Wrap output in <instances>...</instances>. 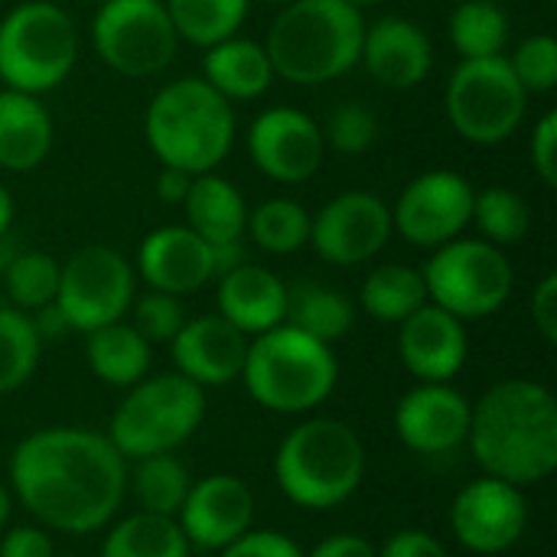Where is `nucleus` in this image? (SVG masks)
Wrapping results in <instances>:
<instances>
[{
	"label": "nucleus",
	"instance_id": "nucleus-1",
	"mask_svg": "<svg viewBox=\"0 0 557 557\" xmlns=\"http://www.w3.org/2000/svg\"><path fill=\"white\" fill-rule=\"evenodd\" d=\"M10 486L46 529L88 535L104 529L127 493V457L95 431L46 428L10 457Z\"/></svg>",
	"mask_w": 557,
	"mask_h": 557
},
{
	"label": "nucleus",
	"instance_id": "nucleus-2",
	"mask_svg": "<svg viewBox=\"0 0 557 557\" xmlns=\"http://www.w3.org/2000/svg\"><path fill=\"white\" fill-rule=\"evenodd\" d=\"M470 450L486 476L512 486L545 483L557 470V401L532 379L493 385L470 414Z\"/></svg>",
	"mask_w": 557,
	"mask_h": 557
},
{
	"label": "nucleus",
	"instance_id": "nucleus-3",
	"mask_svg": "<svg viewBox=\"0 0 557 557\" xmlns=\"http://www.w3.org/2000/svg\"><path fill=\"white\" fill-rule=\"evenodd\" d=\"M366 36L362 10L343 0H294L274 16L264 52L274 78L323 85L359 65Z\"/></svg>",
	"mask_w": 557,
	"mask_h": 557
},
{
	"label": "nucleus",
	"instance_id": "nucleus-4",
	"mask_svg": "<svg viewBox=\"0 0 557 557\" xmlns=\"http://www.w3.org/2000/svg\"><path fill=\"white\" fill-rule=\"evenodd\" d=\"M144 134L163 166L189 176L212 173L232 150V104L206 78H176L163 85L144 117Z\"/></svg>",
	"mask_w": 557,
	"mask_h": 557
},
{
	"label": "nucleus",
	"instance_id": "nucleus-5",
	"mask_svg": "<svg viewBox=\"0 0 557 557\" xmlns=\"http://www.w3.org/2000/svg\"><path fill=\"white\" fill-rule=\"evenodd\" d=\"M274 476L294 506L336 509L362 486L366 447L349 424L336 418H313L281 441Z\"/></svg>",
	"mask_w": 557,
	"mask_h": 557
},
{
	"label": "nucleus",
	"instance_id": "nucleus-6",
	"mask_svg": "<svg viewBox=\"0 0 557 557\" xmlns=\"http://www.w3.org/2000/svg\"><path fill=\"white\" fill-rule=\"evenodd\" d=\"M242 379L261 408L277 414H304L333 395L339 366L326 343L281 323L248 343Z\"/></svg>",
	"mask_w": 557,
	"mask_h": 557
},
{
	"label": "nucleus",
	"instance_id": "nucleus-7",
	"mask_svg": "<svg viewBox=\"0 0 557 557\" xmlns=\"http://www.w3.org/2000/svg\"><path fill=\"white\" fill-rule=\"evenodd\" d=\"M78 55V29L52 0L16 3L0 20V82L42 95L65 82Z\"/></svg>",
	"mask_w": 557,
	"mask_h": 557
},
{
	"label": "nucleus",
	"instance_id": "nucleus-8",
	"mask_svg": "<svg viewBox=\"0 0 557 557\" xmlns=\"http://www.w3.org/2000/svg\"><path fill=\"white\" fill-rule=\"evenodd\" d=\"M206 418V392L180 372L140 379L111 418L108 441L121 457L173 454Z\"/></svg>",
	"mask_w": 557,
	"mask_h": 557
},
{
	"label": "nucleus",
	"instance_id": "nucleus-9",
	"mask_svg": "<svg viewBox=\"0 0 557 557\" xmlns=\"http://www.w3.org/2000/svg\"><path fill=\"white\" fill-rule=\"evenodd\" d=\"M529 91L519 85L506 55L463 59L444 91V108L454 131L480 147L503 144L525 117Z\"/></svg>",
	"mask_w": 557,
	"mask_h": 557
},
{
	"label": "nucleus",
	"instance_id": "nucleus-10",
	"mask_svg": "<svg viewBox=\"0 0 557 557\" xmlns=\"http://www.w3.org/2000/svg\"><path fill=\"white\" fill-rule=\"evenodd\" d=\"M421 274L428 297L457 320L493 317L516 284L506 251L483 238H454L441 245Z\"/></svg>",
	"mask_w": 557,
	"mask_h": 557
},
{
	"label": "nucleus",
	"instance_id": "nucleus-11",
	"mask_svg": "<svg viewBox=\"0 0 557 557\" xmlns=\"http://www.w3.org/2000/svg\"><path fill=\"white\" fill-rule=\"evenodd\" d=\"M91 42L111 72L147 78L173 62L180 36L163 0H104L91 23Z\"/></svg>",
	"mask_w": 557,
	"mask_h": 557
},
{
	"label": "nucleus",
	"instance_id": "nucleus-12",
	"mask_svg": "<svg viewBox=\"0 0 557 557\" xmlns=\"http://www.w3.org/2000/svg\"><path fill=\"white\" fill-rule=\"evenodd\" d=\"M55 304L69 320V330L91 333L117 323L134 304V268L131 261L104 245L78 248L59 268Z\"/></svg>",
	"mask_w": 557,
	"mask_h": 557
},
{
	"label": "nucleus",
	"instance_id": "nucleus-13",
	"mask_svg": "<svg viewBox=\"0 0 557 557\" xmlns=\"http://www.w3.org/2000/svg\"><path fill=\"white\" fill-rule=\"evenodd\" d=\"M473 196L470 180L454 170L421 173L392 206V228L418 248H441L470 225Z\"/></svg>",
	"mask_w": 557,
	"mask_h": 557
},
{
	"label": "nucleus",
	"instance_id": "nucleus-14",
	"mask_svg": "<svg viewBox=\"0 0 557 557\" xmlns=\"http://www.w3.org/2000/svg\"><path fill=\"white\" fill-rule=\"evenodd\" d=\"M392 232V209L375 193L349 189L310 215L307 245L336 268H356L372 261L388 245Z\"/></svg>",
	"mask_w": 557,
	"mask_h": 557
},
{
	"label": "nucleus",
	"instance_id": "nucleus-15",
	"mask_svg": "<svg viewBox=\"0 0 557 557\" xmlns=\"http://www.w3.org/2000/svg\"><path fill=\"white\" fill-rule=\"evenodd\" d=\"M450 525L457 542L476 555H499L512 548L529 525L522 486H512L496 476L467 483L454 499Z\"/></svg>",
	"mask_w": 557,
	"mask_h": 557
},
{
	"label": "nucleus",
	"instance_id": "nucleus-16",
	"mask_svg": "<svg viewBox=\"0 0 557 557\" xmlns=\"http://www.w3.org/2000/svg\"><path fill=\"white\" fill-rule=\"evenodd\" d=\"M323 127L297 108H268L248 131L255 166L274 183H304L323 166Z\"/></svg>",
	"mask_w": 557,
	"mask_h": 557
},
{
	"label": "nucleus",
	"instance_id": "nucleus-17",
	"mask_svg": "<svg viewBox=\"0 0 557 557\" xmlns=\"http://www.w3.org/2000/svg\"><path fill=\"white\" fill-rule=\"evenodd\" d=\"M255 496L245 480L232 473H212L189 486L183 509L176 512V525L186 542L202 552H222L235 539L251 529Z\"/></svg>",
	"mask_w": 557,
	"mask_h": 557
},
{
	"label": "nucleus",
	"instance_id": "nucleus-18",
	"mask_svg": "<svg viewBox=\"0 0 557 557\" xmlns=\"http://www.w3.org/2000/svg\"><path fill=\"white\" fill-rule=\"evenodd\" d=\"M473 405L447 382H421L395 408V434L414 454H450L470 434Z\"/></svg>",
	"mask_w": 557,
	"mask_h": 557
},
{
	"label": "nucleus",
	"instance_id": "nucleus-19",
	"mask_svg": "<svg viewBox=\"0 0 557 557\" xmlns=\"http://www.w3.org/2000/svg\"><path fill=\"white\" fill-rule=\"evenodd\" d=\"M137 271L150 290L186 297L212 281V251L189 225H163L140 242Z\"/></svg>",
	"mask_w": 557,
	"mask_h": 557
},
{
	"label": "nucleus",
	"instance_id": "nucleus-20",
	"mask_svg": "<svg viewBox=\"0 0 557 557\" xmlns=\"http://www.w3.org/2000/svg\"><path fill=\"white\" fill-rule=\"evenodd\" d=\"M170 346H173L176 372L196 382L199 388L228 385L242 379L245 356H248V336L219 313L186 320Z\"/></svg>",
	"mask_w": 557,
	"mask_h": 557
},
{
	"label": "nucleus",
	"instance_id": "nucleus-21",
	"mask_svg": "<svg viewBox=\"0 0 557 557\" xmlns=\"http://www.w3.org/2000/svg\"><path fill=\"white\" fill-rule=\"evenodd\" d=\"M467 349L463 320L437 304H424L408 320H401L398 356L405 369L421 382H450L463 369Z\"/></svg>",
	"mask_w": 557,
	"mask_h": 557
},
{
	"label": "nucleus",
	"instance_id": "nucleus-22",
	"mask_svg": "<svg viewBox=\"0 0 557 557\" xmlns=\"http://www.w3.org/2000/svg\"><path fill=\"white\" fill-rule=\"evenodd\" d=\"M359 62L382 88L405 91L428 78L434 65V46L414 20L385 16L375 26H366Z\"/></svg>",
	"mask_w": 557,
	"mask_h": 557
},
{
	"label": "nucleus",
	"instance_id": "nucleus-23",
	"mask_svg": "<svg viewBox=\"0 0 557 557\" xmlns=\"http://www.w3.org/2000/svg\"><path fill=\"white\" fill-rule=\"evenodd\" d=\"M284 307L287 284L261 264L245 261L219 277V317H225L245 336H261L281 326Z\"/></svg>",
	"mask_w": 557,
	"mask_h": 557
},
{
	"label": "nucleus",
	"instance_id": "nucleus-24",
	"mask_svg": "<svg viewBox=\"0 0 557 557\" xmlns=\"http://www.w3.org/2000/svg\"><path fill=\"white\" fill-rule=\"evenodd\" d=\"M52 147V117L36 95L0 91V166L26 173L46 160Z\"/></svg>",
	"mask_w": 557,
	"mask_h": 557
},
{
	"label": "nucleus",
	"instance_id": "nucleus-25",
	"mask_svg": "<svg viewBox=\"0 0 557 557\" xmlns=\"http://www.w3.org/2000/svg\"><path fill=\"white\" fill-rule=\"evenodd\" d=\"M202 78L225 98V101H251L261 98L271 82L274 69L261 42L228 36L206 49L202 59Z\"/></svg>",
	"mask_w": 557,
	"mask_h": 557
},
{
	"label": "nucleus",
	"instance_id": "nucleus-26",
	"mask_svg": "<svg viewBox=\"0 0 557 557\" xmlns=\"http://www.w3.org/2000/svg\"><path fill=\"white\" fill-rule=\"evenodd\" d=\"M186 225L209 245L235 242L245 235L248 206L245 196L215 173H199L189 183V193L183 199Z\"/></svg>",
	"mask_w": 557,
	"mask_h": 557
},
{
	"label": "nucleus",
	"instance_id": "nucleus-27",
	"mask_svg": "<svg viewBox=\"0 0 557 557\" xmlns=\"http://www.w3.org/2000/svg\"><path fill=\"white\" fill-rule=\"evenodd\" d=\"M356 310L352 300L326 287L320 281H294L287 284V307H284V323L320 339V343H336L352 330Z\"/></svg>",
	"mask_w": 557,
	"mask_h": 557
},
{
	"label": "nucleus",
	"instance_id": "nucleus-28",
	"mask_svg": "<svg viewBox=\"0 0 557 557\" xmlns=\"http://www.w3.org/2000/svg\"><path fill=\"white\" fill-rule=\"evenodd\" d=\"M85 336H88V346H85L88 366L104 385L131 388L147 375V369H150V343L134 326L117 320V323L98 326V330H91Z\"/></svg>",
	"mask_w": 557,
	"mask_h": 557
},
{
	"label": "nucleus",
	"instance_id": "nucleus-29",
	"mask_svg": "<svg viewBox=\"0 0 557 557\" xmlns=\"http://www.w3.org/2000/svg\"><path fill=\"white\" fill-rule=\"evenodd\" d=\"M362 310L382 323H401L428 304L424 274L408 264H379L359 290Z\"/></svg>",
	"mask_w": 557,
	"mask_h": 557
},
{
	"label": "nucleus",
	"instance_id": "nucleus-30",
	"mask_svg": "<svg viewBox=\"0 0 557 557\" xmlns=\"http://www.w3.org/2000/svg\"><path fill=\"white\" fill-rule=\"evenodd\" d=\"M189 548L176 519L137 512L108 532L101 557H189Z\"/></svg>",
	"mask_w": 557,
	"mask_h": 557
},
{
	"label": "nucleus",
	"instance_id": "nucleus-31",
	"mask_svg": "<svg viewBox=\"0 0 557 557\" xmlns=\"http://www.w3.org/2000/svg\"><path fill=\"white\" fill-rule=\"evenodd\" d=\"M127 486H131L134 499L140 503V512L176 519V512L186 503V493H189L193 480H189L186 467L176 457L153 454V457L137 460L134 473H127Z\"/></svg>",
	"mask_w": 557,
	"mask_h": 557
},
{
	"label": "nucleus",
	"instance_id": "nucleus-32",
	"mask_svg": "<svg viewBox=\"0 0 557 557\" xmlns=\"http://www.w3.org/2000/svg\"><path fill=\"white\" fill-rule=\"evenodd\" d=\"M180 39L209 49L238 33L248 0H163Z\"/></svg>",
	"mask_w": 557,
	"mask_h": 557
},
{
	"label": "nucleus",
	"instance_id": "nucleus-33",
	"mask_svg": "<svg viewBox=\"0 0 557 557\" xmlns=\"http://www.w3.org/2000/svg\"><path fill=\"white\" fill-rule=\"evenodd\" d=\"M447 33L463 59L503 55L509 42V13L496 0H463L450 13Z\"/></svg>",
	"mask_w": 557,
	"mask_h": 557
},
{
	"label": "nucleus",
	"instance_id": "nucleus-34",
	"mask_svg": "<svg viewBox=\"0 0 557 557\" xmlns=\"http://www.w3.org/2000/svg\"><path fill=\"white\" fill-rule=\"evenodd\" d=\"M255 245L268 255H294L310 242V212L294 199H264L248 212L245 222Z\"/></svg>",
	"mask_w": 557,
	"mask_h": 557
},
{
	"label": "nucleus",
	"instance_id": "nucleus-35",
	"mask_svg": "<svg viewBox=\"0 0 557 557\" xmlns=\"http://www.w3.org/2000/svg\"><path fill=\"white\" fill-rule=\"evenodd\" d=\"M470 222H476V228L483 232V242L506 248V245H516L529 235L532 212L519 193H512L506 186H490V189L473 196V219Z\"/></svg>",
	"mask_w": 557,
	"mask_h": 557
},
{
	"label": "nucleus",
	"instance_id": "nucleus-36",
	"mask_svg": "<svg viewBox=\"0 0 557 557\" xmlns=\"http://www.w3.org/2000/svg\"><path fill=\"white\" fill-rule=\"evenodd\" d=\"M59 268L62 264L46 251H16V258L0 271V281L13 307L23 313H33L55 300Z\"/></svg>",
	"mask_w": 557,
	"mask_h": 557
},
{
	"label": "nucleus",
	"instance_id": "nucleus-37",
	"mask_svg": "<svg viewBox=\"0 0 557 557\" xmlns=\"http://www.w3.org/2000/svg\"><path fill=\"white\" fill-rule=\"evenodd\" d=\"M39 336L33 320L16 307H0V395L29 382L39 366Z\"/></svg>",
	"mask_w": 557,
	"mask_h": 557
},
{
	"label": "nucleus",
	"instance_id": "nucleus-38",
	"mask_svg": "<svg viewBox=\"0 0 557 557\" xmlns=\"http://www.w3.org/2000/svg\"><path fill=\"white\" fill-rule=\"evenodd\" d=\"M375 137H379V121H375L372 108L362 101H339L326 117L323 144H330L333 150H339L346 157L366 153L375 144Z\"/></svg>",
	"mask_w": 557,
	"mask_h": 557
},
{
	"label": "nucleus",
	"instance_id": "nucleus-39",
	"mask_svg": "<svg viewBox=\"0 0 557 557\" xmlns=\"http://www.w3.org/2000/svg\"><path fill=\"white\" fill-rule=\"evenodd\" d=\"M509 65L529 95L552 91V88H557V39L548 33L522 39L519 49L512 52Z\"/></svg>",
	"mask_w": 557,
	"mask_h": 557
},
{
	"label": "nucleus",
	"instance_id": "nucleus-40",
	"mask_svg": "<svg viewBox=\"0 0 557 557\" xmlns=\"http://www.w3.org/2000/svg\"><path fill=\"white\" fill-rule=\"evenodd\" d=\"M183 323H186V313H183L180 297L173 294L150 290L134 304V330L147 343H173Z\"/></svg>",
	"mask_w": 557,
	"mask_h": 557
},
{
	"label": "nucleus",
	"instance_id": "nucleus-41",
	"mask_svg": "<svg viewBox=\"0 0 557 557\" xmlns=\"http://www.w3.org/2000/svg\"><path fill=\"white\" fill-rule=\"evenodd\" d=\"M219 557H304L300 545L281 532H245L232 545L222 548Z\"/></svg>",
	"mask_w": 557,
	"mask_h": 557
},
{
	"label": "nucleus",
	"instance_id": "nucleus-42",
	"mask_svg": "<svg viewBox=\"0 0 557 557\" xmlns=\"http://www.w3.org/2000/svg\"><path fill=\"white\" fill-rule=\"evenodd\" d=\"M529 153H532V166L542 176V183L557 186V111H548L535 124Z\"/></svg>",
	"mask_w": 557,
	"mask_h": 557
},
{
	"label": "nucleus",
	"instance_id": "nucleus-43",
	"mask_svg": "<svg viewBox=\"0 0 557 557\" xmlns=\"http://www.w3.org/2000/svg\"><path fill=\"white\" fill-rule=\"evenodd\" d=\"M0 557H55V548H52V539L42 529L20 525V529H10L3 535Z\"/></svg>",
	"mask_w": 557,
	"mask_h": 557
},
{
	"label": "nucleus",
	"instance_id": "nucleus-44",
	"mask_svg": "<svg viewBox=\"0 0 557 557\" xmlns=\"http://www.w3.org/2000/svg\"><path fill=\"white\" fill-rule=\"evenodd\" d=\"M379 557H450L447 548L428 535V532H418V529H405L398 535H392L385 542V548L379 552Z\"/></svg>",
	"mask_w": 557,
	"mask_h": 557
},
{
	"label": "nucleus",
	"instance_id": "nucleus-45",
	"mask_svg": "<svg viewBox=\"0 0 557 557\" xmlns=\"http://www.w3.org/2000/svg\"><path fill=\"white\" fill-rule=\"evenodd\" d=\"M532 323L545 336V343H557V274H548L532 294Z\"/></svg>",
	"mask_w": 557,
	"mask_h": 557
},
{
	"label": "nucleus",
	"instance_id": "nucleus-46",
	"mask_svg": "<svg viewBox=\"0 0 557 557\" xmlns=\"http://www.w3.org/2000/svg\"><path fill=\"white\" fill-rule=\"evenodd\" d=\"M304 557H379L375 545L362 535H333Z\"/></svg>",
	"mask_w": 557,
	"mask_h": 557
},
{
	"label": "nucleus",
	"instance_id": "nucleus-47",
	"mask_svg": "<svg viewBox=\"0 0 557 557\" xmlns=\"http://www.w3.org/2000/svg\"><path fill=\"white\" fill-rule=\"evenodd\" d=\"M189 183L193 176L176 170V166H163L160 176H157V199L166 202V206H183L186 193H189Z\"/></svg>",
	"mask_w": 557,
	"mask_h": 557
},
{
	"label": "nucleus",
	"instance_id": "nucleus-48",
	"mask_svg": "<svg viewBox=\"0 0 557 557\" xmlns=\"http://www.w3.org/2000/svg\"><path fill=\"white\" fill-rule=\"evenodd\" d=\"M209 251H212V277H225L228 271H235L238 264H245V261H248L242 238H235V242H219V245H209Z\"/></svg>",
	"mask_w": 557,
	"mask_h": 557
},
{
	"label": "nucleus",
	"instance_id": "nucleus-49",
	"mask_svg": "<svg viewBox=\"0 0 557 557\" xmlns=\"http://www.w3.org/2000/svg\"><path fill=\"white\" fill-rule=\"evenodd\" d=\"M33 313L36 317H29V320H33V330H36L39 339H55V336H62L69 330V320H65V313L59 310L55 300L39 307V310H33Z\"/></svg>",
	"mask_w": 557,
	"mask_h": 557
},
{
	"label": "nucleus",
	"instance_id": "nucleus-50",
	"mask_svg": "<svg viewBox=\"0 0 557 557\" xmlns=\"http://www.w3.org/2000/svg\"><path fill=\"white\" fill-rule=\"evenodd\" d=\"M10 222H13V196L7 186H0V238L7 235Z\"/></svg>",
	"mask_w": 557,
	"mask_h": 557
},
{
	"label": "nucleus",
	"instance_id": "nucleus-51",
	"mask_svg": "<svg viewBox=\"0 0 557 557\" xmlns=\"http://www.w3.org/2000/svg\"><path fill=\"white\" fill-rule=\"evenodd\" d=\"M7 519H10V490L0 486V529L7 525Z\"/></svg>",
	"mask_w": 557,
	"mask_h": 557
},
{
	"label": "nucleus",
	"instance_id": "nucleus-52",
	"mask_svg": "<svg viewBox=\"0 0 557 557\" xmlns=\"http://www.w3.org/2000/svg\"><path fill=\"white\" fill-rule=\"evenodd\" d=\"M343 3H349V7H356V10H366V7H372V3H379V0H343Z\"/></svg>",
	"mask_w": 557,
	"mask_h": 557
},
{
	"label": "nucleus",
	"instance_id": "nucleus-53",
	"mask_svg": "<svg viewBox=\"0 0 557 557\" xmlns=\"http://www.w3.org/2000/svg\"><path fill=\"white\" fill-rule=\"evenodd\" d=\"M268 3H277V7H287V3H294V0H268Z\"/></svg>",
	"mask_w": 557,
	"mask_h": 557
},
{
	"label": "nucleus",
	"instance_id": "nucleus-54",
	"mask_svg": "<svg viewBox=\"0 0 557 557\" xmlns=\"http://www.w3.org/2000/svg\"><path fill=\"white\" fill-rule=\"evenodd\" d=\"M91 3H104V0H91Z\"/></svg>",
	"mask_w": 557,
	"mask_h": 557
},
{
	"label": "nucleus",
	"instance_id": "nucleus-55",
	"mask_svg": "<svg viewBox=\"0 0 557 557\" xmlns=\"http://www.w3.org/2000/svg\"><path fill=\"white\" fill-rule=\"evenodd\" d=\"M65 557H78V555H65Z\"/></svg>",
	"mask_w": 557,
	"mask_h": 557
},
{
	"label": "nucleus",
	"instance_id": "nucleus-56",
	"mask_svg": "<svg viewBox=\"0 0 557 557\" xmlns=\"http://www.w3.org/2000/svg\"><path fill=\"white\" fill-rule=\"evenodd\" d=\"M552 3H555V0H552Z\"/></svg>",
	"mask_w": 557,
	"mask_h": 557
}]
</instances>
